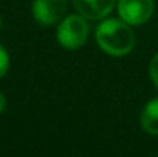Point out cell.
<instances>
[{"instance_id":"obj_1","label":"cell","mask_w":158,"mask_h":157,"mask_svg":"<svg viewBox=\"0 0 158 157\" xmlns=\"http://www.w3.org/2000/svg\"><path fill=\"white\" fill-rule=\"evenodd\" d=\"M97 42L98 46L105 52L121 57L126 55L127 52L132 51L135 45V36L134 31L131 29L129 23L124 22L123 19H109L98 25L97 28Z\"/></svg>"},{"instance_id":"obj_2","label":"cell","mask_w":158,"mask_h":157,"mask_svg":"<svg viewBox=\"0 0 158 157\" xmlns=\"http://www.w3.org/2000/svg\"><path fill=\"white\" fill-rule=\"evenodd\" d=\"M88 39V23L80 14L68 15L61 20L57 29V40L66 50H78Z\"/></svg>"},{"instance_id":"obj_3","label":"cell","mask_w":158,"mask_h":157,"mask_svg":"<svg viewBox=\"0 0 158 157\" xmlns=\"http://www.w3.org/2000/svg\"><path fill=\"white\" fill-rule=\"evenodd\" d=\"M118 12L129 25H143L154 14V0H118Z\"/></svg>"},{"instance_id":"obj_4","label":"cell","mask_w":158,"mask_h":157,"mask_svg":"<svg viewBox=\"0 0 158 157\" xmlns=\"http://www.w3.org/2000/svg\"><path fill=\"white\" fill-rule=\"evenodd\" d=\"M66 5V0H34L32 14L39 23L54 25L63 19Z\"/></svg>"},{"instance_id":"obj_5","label":"cell","mask_w":158,"mask_h":157,"mask_svg":"<svg viewBox=\"0 0 158 157\" xmlns=\"http://www.w3.org/2000/svg\"><path fill=\"white\" fill-rule=\"evenodd\" d=\"M72 3L85 19L97 20L106 17L112 11L115 0H72Z\"/></svg>"},{"instance_id":"obj_6","label":"cell","mask_w":158,"mask_h":157,"mask_svg":"<svg viewBox=\"0 0 158 157\" xmlns=\"http://www.w3.org/2000/svg\"><path fill=\"white\" fill-rule=\"evenodd\" d=\"M141 126L148 134L158 136V97L144 106L141 112Z\"/></svg>"},{"instance_id":"obj_7","label":"cell","mask_w":158,"mask_h":157,"mask_svg":"<svg viewBox=\"0 0 158 157\" xmlns=\"http://www.w3.org/2000/svg\"><path fill=\"white\" fill-rule=\"evenodd\" d=\"M8 68H9V55L6 50L0 45V79L8 72Z\"/></svg>"},{"instance_id":"obj_8","label":"cell","mask_w":158,"mask_h":157,"mask_svg":"<svg viewBox=\"0 0 158 157\" xmlns=\"http://www.w3.org/2000/svg\"><path fill=\"white\" fill-rule=\"evenodd\" d=\"M149 74H151V79H152L154 85L158 88V52L154 55V59L151 60V65H149Z\"/></svg>"},{"instance_id":"obj_9","label":"cell","mask_w":158,"mask_h":157,"mask_svg":"<svg viewBox=\"0 0 158 157\" xmlns=\"http://www.w3.org/2000/svg\"><path fill=\"white\" fill-rule=\"evenodd\" d=\"M5 108H6V99H5V96L0 93V114L5 111Z\"/></svg>"},{"instance_id":"obj_10","label":"cell","mask_w":158,"mask_h":157,"mask_svg":"<svg viewBox=\"0 0 158 157\" xmlns=\"http://www.w3.org/2000/svg\"><path fill=\"white\" fill-rule=\"evenodd\" d=\"M0 29H2V19H0Z\"/></svg>"}]
</instances>
